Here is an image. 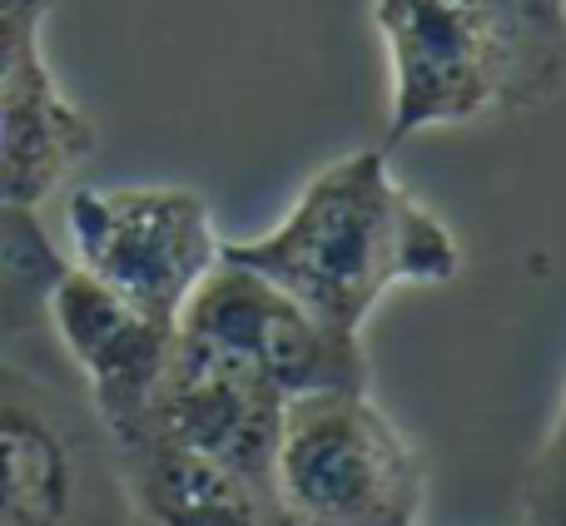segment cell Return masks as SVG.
<instances>
[{
    "instance_id": "obj_5",
    "label": "cell",
    "mask_w": 566,
    "mask_h": 526,
    "mask_svg": "<svg viewBox=\"0 0 566 526\" xmlns=\"http://www.w3.org/2000/svg\"><path fill=\"white\" fill-rule=\"evenodd\" d=\"M175 338L259 378L283 402L308 392H358L373 378L363 338L328 328L279 283L224 254L185 303Z\"/></svg>"
},
{
    "instance_id": "obj_10",
    "label": "cell",
    "mask_w": 566,
    "mask_h": 526,
    "mask_svg": "<svg viewBox=\"0 0 566 526\" xmlns=\"http://www.w3.org/2000/svg\"><path fill=\"white\" fill-rule=\"evenodd\" d=\"M129 526H293L279 492L155 428L115 438Z\"/></svg>"
},
{
    "instance_id": "obj_6",
    "label": "cell",
    "mask_w": 566,
    "mask_h": 526,
    "mask_svg": "<svg viewBox=\"0 0 566 526\" xmlns=\"http://www.w3.org/2000/svg\"><path fill=\"white\" fill-rule=\"evenodd\" d=\"M55 0H0V204L40 209L95 159L99 129L45 60Z\"/></svg>"
},
{
    "instance_id": "obj_8",
    "label": "cell",
    "mask_w": 566,
    "mask_h": 526,
    "mask_svg": "<svg viewBox=\"0 0 566 526\" xmlns=\"http://www.w3.org/2000/svg\"><path fill=\"white\" fill-rule=\"evenodd\" d=\"M45 328L55 338V348L65 353V362L75 368V378L85 382L109 438L135 428L169 362L175 328L145 318L119 293L85 278L80 269H65L55 278L45 303Z\"/></svg>"
},
{
    "instance_id": "obj_12",
    "label": "cell",
    "mask_w": 566,
    "mask_h": 526,
    "mask_svg": "<svg viewBox=\"0 0 566 526\" xmlns=\"http://www.w3.org/2000/svg\"><path fill=\"white\" fill-rule=\"evenodd\" d=\"M70 263L30 209L0 204V348L45 328V303Z\"/></svg>"
},
{
    "instance_id": "obj_2",
    "label": "cell",
    "mask_w": 566,
    "mask_h": 526,
    "mask_svg": "<svg viewBox=\"0 0 566 526\" xmlns=\"http://www.w3.org/2000/svg\"><path fill=\"white\" fill-rule=\"evenodd\" d=\"M0 526H129L115 438L50 328L0 348Z\"/></svg>"
},
{
    "instance_id": "obj_11",
    "label": "cell",
    "mask_w": 566,
    "mask_h": 526,
    "mask_svg": "<svg viewBox=\"0 0 566 526\" xmlns=\"http://www.w3.org/2000/svg\"><path fill=\"white\" fill-rule=\"evenodd\" d=\"M497 65L502 109L547 105L566 90V0H458Z\"/></svg>"
},
{
    "instance_id": "obj_4",
    "label": "cell",
    "mask_w": 566,
    "mask_h": 526,
    "mask_svg": "<svg viewBox=\"0 0 566 526\" xmlns=\"http://www.w3.org/2000/svg\"><path fill=\"white\" fill-rule=\"evenodd\" d=\"M65 244L70 269L165 328L224 254L214 209L189 185H75L65 194Z\"/></svg>"
},
{
    "instance_id": "obj_1",
    "label": "cell",
    "mask_w": 566,
    "mask_h": 526,
    "mask_svg": "<svg viewBox=\"0 0 566 526\" xmlns=\"http://www.w3.org/2000/svg\"><path fill=\"white\" fill-rule=\"evenodd\" d=\"M224 259L264 273L313 318L353 338H363L392 288H438L462 273L458 234L398 185L382 145L323 165L269 234L224 239Z\"/></svg>"
},
{
    "instance_id": "obj_9",
    "label": "cell",
    "mask_w": 566,
    "mask_h": 526,
    "mask_svg": "<svg viewBox=\"0 0 566 526\" xmlns=\"http://www.w3.org/2000/svg\"><path fill=\"white\" fill-rule=\"evenodd\" d=\"M283 408L289 402L274 388H264L259 378L209 358V353L185 348L175 338L165 372L155 382V398L139 412L135 428H155L165 438L185 442V448H195L205 457L274 487ZM135 428H125V432H135Z\"/></svg>"
},
{
    "instance_id": "obj_7",
    "label": "cell",
    "mask_w": 566,
    "mask_h": 526,
    "mask_svg": "<svg viewBox=\"0 0 566 526\" xmlns=\"http://www.w3.org/2000/svg\"><path fill=\"white\" fill-rule=\"evenodd\" d=\"M373 20L392 75L382 135L388 155L422 129L472 125L502 109L492 50L458 0H373Z\"/></svg>"
},
{
    "instance_id": "obj_13",
    "label": "cell",
    "mask_w": 566,
    "mask_h": 526,
    "mask_svg": "<svg viewBox=\"0 0 566 526\" xmlns=\"http://www.w3.org/2000/svg\"><path fill=\"white\" fill-rule=\"evenodd\" d=\"M522 526H566V388L522 472Z\"/></svg>"
},
{
    "instance_id": "obj_3",
    "label": "cell",
    "mask_w": 566,
    "mask_h": 526,
    "mask_svg": "<svg viewBox=\"0 0 566 526\" xmlns=\"http://www.w3.org/2000/svg\"><path fill=\"white\" fill-rule=\"evenodd\" d=\"M274 492L293 526H422L428 457L358 392H308L283 408Z\"/></svg>"
}]
</instances>
